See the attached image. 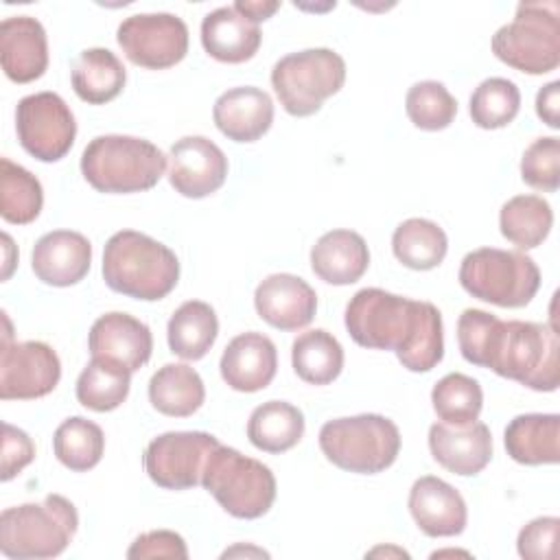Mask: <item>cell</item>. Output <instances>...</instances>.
I'll return each mask as SVG.
<instances>
[{"label": "cell", "instance_id": "cell-34", "mask_svg": "<svg viewBox=\"0 0 560 560\" xmlns=\"http://www.w3.org/2000/svg\"><path fill=\"white\" fill-rule=\"evenodd\" d=\"M131 387V372L109 363L105 359H94L81 370L77 378V400L92 411L105 413L120 407Z\"/></svg>", "mask_w": 560, "mask_h": 560}, {"label": "cell", "instance_id": "cell-44", "mask_svg": "<svg viewBox=\"0 0 560 560\" xmlns=\"http://www.w3.org/2000/svg\"><path fill=\"white\" fill-rule=\"evenodd\" d=\"M536 114L547 127L560 129V81H551L538 90Z\"/></svg>", "mask_w": 560, "mask_h": 560}, {"label": "cell", "instance_id": "cell-40", "mask_svg": "<svg viewBox=\"0 0 560 560\" xmlns=\"http://www.w3.org/2000/svg\"><path fill=\"white\" fill-rule=\"evenodd\" d=\"M521 177L527 186L556 192L560 186V140L556 136L536 138L521 158Z\"/></svg>", "mask_w": 560, "mask_h": 560}, {"label": "cell", "instance_id": "cell-45", "mask_svg": "<svg viewBox=\"0 0 560 560\" xmlns=\"http://www.w3.org/2000/svg\"><path fill=\"white\" fill-rule=\"evenodd\" d=\"M234 9L238 13H243L247 20L260 24V22L269 20L280 9V2H276V0H236Z\"/></svg>", "mask_w": 560, "mask_h": 560}, {"label": "cell", "instance_id": "cell-1", "mask_svg": "<svg viewBox=\"0 0 560 560\" xmlns=\"http://www.w3.org/2000/svg\"><path fill=\"white\" fill-rule=\"evenodd\" d=\"M462 357L534 392L560 385V341L556 328L538 322L510 319L481 308H466L457 319Z\"/></svg>", "mask_w": 560, "mask_h": 560}, {"label": "cell", "instance_id": "cell-33", "mask_svg": "<svg viewBox=\"0 0 560 560\" xmlns=\"http://www.w3.org/2000/svg\"><path fill=\"white\" fill-rule=\"evenodd\" d=\"M553 210L547 199L538 195H516L501 206V234L518 249L538 247L551 232Z\"/></svg>", "mask_w": 560, "mask_h": 560}, {"label": "cell", "instance_id": "cell-42", "mask_svg": "<svg viewBox=\"0 0 560 560\" xmlns=\"http://www.w3.org/2000/svg\"><path fill=\"white\" fill-rule=\"evenodd\" d=\"M129 560H149V558H175L186 560L188 547L177 532L171 529H153L140 534L131 547L127 549Z\"/></svg>", "mask_w": 560, "mask_h": 560}, {"label": "cell", "instance_id": "cell-7", "mask_svg": "<svg viewBox=\"0 0 560 560\" xmlns=\"http://www.w3.org/2000/svg\"><path fill=\"white\" fill-rule=\"evenodd\" d=\"M201 486L234 518H258L276 501V477L271 468L223 444L208 455Z\"/></svg>", "mask_w": 560, "mask_h": 560}, {"label": "cell", "instance_id": "cell-26", "mask_svg": "<svg viewBox=\"0 0 560 560\" xmlns=\"http://www.w3.org/2000/svg\"><path fill=\"white\" fill-rule=\"evenodd\" d=\"M560 416L521 413L510 420L503 433L508 455L525 466L558 464L560 459Z\"/></svg>", "mask_w": 560, "mask_h": 560}, {"label": "cell", "instance_id": "cell-32", "mask_svg": "<svg viewBox=\"0 0 560 560\" xmlns=\"http://www.w3.org/2000/svg\"><path fill=\"white\" fill-rule=\"evenodd\" d=\"M392 249L398 262H402L405 267L416 271H429L444 260L448 252V238L435 221L413 217L402 221L394 230Z\"/></svg>", "mask_w": 560, "mask_h": 560}, {"label": "cell", "instance_id": "cell-27", "mask_svg": "<svg viewBox=\"0 0 560 560\" xmlns=\"http://www.w3.org/2000/svg\"><path fill=\"white\" fill-rule=\"evenodd\" d=\"M74 94L88 105L114 101L127 81L122 61L107 48H85L77 55L70 70Z\"/></svg>", "mask_w": 560, "mask_h": 560}, {"label": "cell", "instance_id": "cell-2", "mask_svg": "<svg viewBox=\"0 0 560 560\" xmlns=\"http://www.w3.org/2000/svg\"><path fill=\"white\" fill-rule=\"evenodd\" d=\"M343 322L354 343L394 350L409 372H429L444 357L442 315L431 302L368 287L350 298Z\"/></svg>", "mask_w": 560, "mask_h": 560}, {"label": "cell", "instance_id": "cell-16", "mask_svg": "<svg viewBox=\"0 0 560 560\" xmlns=\"http://www.w3.org/2000/svg\"><path fill=\"white\" fill-rule=\"evenodd\" d=\"M88 348L94 359H105L133 374L151 359L153 335L138 317L114 311L92 324Z\"/></svg>", "mask_w": 560, "mask_h": 560}, {"label": "cell", "instance_id": "cell-4", "mask_svg": "<svg viewBox=\"0 0 560 560\" xmlns=\"http://www.w3.org/2000/svg\"><path fill=\"white\" fill-rule=\"evenodd\" d=\"M164 171L166 155L136 136H96L81 153V173L98 192H142L153 188Z\"/></svg>", "mask_w": 560, "mask_h": 560}, {"label": "cell", "instance_id": "cell-39", "mask_svg": "<svg viewBox=\"0 0 560 560\" xmlns=\"http://www.w3.org/2000/svg\"><path fill=\"white\" fill-rule=\"evenodd\" d=\"M409 120L424 131L446 129L457 114V101L440 81H418L405 96Z\"/></svg>", "mask_w": 560, "mask_h": 560}, {"label": "cell", "instance_id": "cell-29", "mask_svg": "<svg viewBox=\"0 0 560 560\" xmlns=\"http://www.w3.org/2000/svg\"><path fill=\"white\" fill-rule=\"evenodd\" d=\"M219 319L214 308L201 300L184 302L168 319L166 339L173 354L186 361H199L214 346Z\"/></svg>", "mask_w": 560, "mask_h": 560}, {"label": "cell", "instance_id": "cell-5", "mask_svg": "<svg viewBox=\"0 0 560 560\" xmlns=\"http://www.w3.org/2000/svg\"><path fill=\"white\" fill-rule=\"evenodd\" d=\"M79 527L72 501L48 494L42 503H22L0 514V551L11 560L59 556Z\"/></svg>", "mask_w": 560, "mask_h": 560}, {"label": "cell", "instance_id": "cell-31", "mask_svg": "<svg viewBox=\"0 0 560 560\" xmlns=\"http://www.w3.org/2000/svg\"><path fill=\"white\" fill-rule=\"evenodd\" d=\"M291 363L304 383L328 385L343 370V348L328 330L313 328L295 337Z\"/></svg>", "mask_w": 560, "mask_h": 560}, {"label": "cell", "instance_id": "cell-36", "mask_svg": "<svg viewBox=\"0 0 560 560\" xmlns=\"http://www.w3.org/2000/svg\"><path fill=\"white\" fill-rule=\"evenodd\" d=\"M52 451L66 468L74 472H85L94 468L103 457V429L83 416L66 418L52 435Z\"/></svg>", "mask_w": 560, "mask_h": 560}, {"label": "cell", "instance_id": "cell-43", "mask_svg": "<svg viewBox=\"0 0 560 560\" xmlns=\"http://www.w3.org/2000/svg\"><path fill=\"white\" fill-rule=\"evenodd\" d=\"M35 459V444L26 431L2 422V472L0 479H13L24 466Z\"/></svg>", "mask_w": 560, "mask_h": 560}, {"label": "cell", "instance_id": "cell-30", "mask_svg": "<svg viewBox=\"0 0 560 560\" xmlns=\"http://www.w3.org/2000/svg\"><path fill=\"white\" fill-rule=\"evenodd\" d=\"M304 435V413L287 400L258 405L247 420L249 442L265 453H284Z\"/></svg>", "mask_w": 560, "mask_h": 560}, {"label": "cell", "instance_id": "cell-12", "mask_svg": "<svg viewBox=\"0 0 560 560\" xmlns=\"http://www.w3.org/2000/svg\"><path fill=\"white\" fill-rule=\"evenodd\" d=\"M4 335L0 348V398L33 400L50 394L61 378V361L44 341H11V324L2 313Z\"/></svg>", "mask_w": 560, "mask_h": 560}, {"label": "cell", "instance_id": "cell-6", "mask_svg": "<svg viewBox=\"0 0 560 560\" xmlns=\"http://www.w3.org/2000/svg\"><path fill=\"white\" fill-rule=\"evenodd\" d=\"M319 448L341 470L376 475L396 462L400 431L381 413L335 418L319 429Z\"/></svg>", "mask_w": 560, "mask_h": 560}, {"label": "cell", "instance_id": "cell-37", "mask_svg": "<svg viewBox=\"0 0 560 560\" xmlns=\"http://www.w3.org/2000/svg\"><path fill=\"white\" fill-rule=\"evenodd\" d=\"M431 402L442 422L464 427L479 418L483 407V392L472 376L451 372L433 385Z\"/></svg>", "mask_w": 560, "mask_h": 560}, {"label": "cell", "instance_id": "cell-15", "mask_svg": "<svg viewBox=\"0 0 560 560\" xmlns=\"http://www.w3.org/2000/svg\"><path fill=\"white\" fill-rule=\"evenodd\" d=\"M228 177L225 153L203 136H184L168 151V182L182 197L203 199Z\"/></svg>", "mask_w": 560, "mask_h": 560}, {"label": "cell", "instance_id": "cell-28", "mask_svg": "<svg viewBox=\"0 0 560 560\" xmlns=\"http://www.w3.org/2000/svg\"><path fill=\"white\" fill-rule=\"evenodd\" d=\"M149 400L164 416L186 418L203 405L206 387L195 368L166 363L149 381Z\"/></svg>", "mask_w": 560, "mask_h": 560}, {"label": "cell", "instance_id": "cell-8", "mask_svg": "<svg viewBox=\"0 0 560 560\" xmlns=\"http://www.w3.org/2000/svg\"><path fill=\"white\" fill-rule=\"evenodd\" d=\"M457 278L466 293L503 308L529 304L540 289V269L527 254L497 247L468 252Z\"/></svg>", "mask_w": 560, "mask_h": 560}, {"label": "cell", "instance_id": "cell-21", "mask_svg": "<svg viewBox=\"0 0 560 560\" xmlns=\"http://www.w3.org/2000/svg\"><path fill=\"white\" fill-rule=\"evenodd\" d=\"M0 61L15 83H31L48 68V39L39 20L11 15L0 24Z\"/></svg>", "mask_w": 560, "mask_h": 560}, {"label": "cell", "instance_id": "cell-3", "mask_svg": "<svg viewBox=\"0 0 560 560\" xmlns=\"http://www.w3.org/2000/svg\"><path fill=\"white\" fill-rule=\"evenodd\" d=\"M103 280L116 293L155 302L175 289L179 260L164 243L136 230H120L105 243Z\"/></svg>", "mask_w": 560, "mask_h": 560}, {"label": "cell", "instance_id": "cell-17", "mask_svg": "<svg viewBox=\"0 0 560 560\" xmlns=\"http://www.w3.org/2000/svg\"><path fill=\"white\" fill-rule=\"evenodd\" d=\"M254 306L262 322L278 330L308 326L317 311L315 289L300 276L271 273L254 291Z\"/></svg>", "mask_w": 560, "mask_h": 560}, {"label": "cell", "instance_id": "cell-41", "mask_svg": "<svg viewBox=\"0 0 560 560\" xmlns=\"http://www.w3.org/2000/svg\"><path fill=\"white\" fill-rule=\"evenodd\" d=\"M558 516H538L523 525L516 538L518 556L525 560H553L558 556Z\"/></svg>", "mask_w": 560, "mask_h": 560}, {"label": "cell", "instance_id": "cell-25", "mask_svg": "<svg viewBox=\"0 0 560 560\" xmlns=\"http://www.w3.org/2000/svg\"><path fill=\"white\" fill-rule=\"evenodd\" d=\"M368 243L352 230H330L322 234L311 249L313 273L335 287L357 282L368 271Z\"/></svg>", "mask_w": 560, "mask_h": 560}, {"label": "cell", "instance_id": "cell-20", "mask_svg": "<svg viewBox=\"0 0 560 560\" xmlns=\"http://www.w3.org/2000/svg\"><path fill=\"white\" fill-rule=\"evenodd\" d=\"M221 378L236 392L265 389L278 370V352L273 341L256 330L236 335L223 350L219 361Z\"/></svg>", "mask_w": 560, "mask_h": 560}, {"label": "cell", "instance_id": "cell-13", "mask_svg": "<svg viewBox=\"0 0 560 560\" xmlns=\"http://www.w3.org/2000/svg\"><path fill=\"white\" fill-rule=\"evenodd\" d=\"M125 57L149 70H164L179 63L188 52V26L173 13H136L116 31Z\"/></svg>", "mask_w": 560, "mask_h": 560}, {"label": "cell", "instance_id": "cell-18", "mask_svg": "<svg viewBox=\"0 0 560 560\" xmlns=\"http://www.w3.org/2000/svg\"><path fill=\"white\" fill-rule=\"evenodd\" d=\"M407 503L420 532L431 538L457 536L466 529V501L451 483L440 477L424 475L416 479Z\"/></svg>", "mask_w": 560, "mask_h": 560}, {"label": "cell", "instance_id": "cell-11", "mask_svg": "<svg viewBox=\"0 0 560 560\" xmlns=\"http://www.w3.org/2000/svg\"><path fill=\"white\" fill-rule=\"evenodd\" d=\"M15 131L22 149L35 160L57 162L72 149L77 122L59 94L37 92L20 98Z\"/></svg>", "mask_w": 560, "mask_h": 560}, {"label": "cell", "instance_id": "cell-24", "mask_svg": "<svg viewBox=\"0 0 560 560\" xmlns=\"http://www.w3.org/2000/svg\"><path fill=\"white\" fill-rule=\"evenodd\" d=\"M262 42L260 26L230 7L210 11L201 22V44L206 52L223 63L249 61Z\"/></svg>", "mask_w": 560, "mask_h": 560}, {"label": "cell", "instance_id": "cell-19", "mask_svg": "<svg viewBox=\"0 0 560 560\" xmlns=\"http://www.w3.org/2000/svg\"><path fill=\"white\" fill-rule=\"evenodd\" d=\"M429 451L448 472L472 477L492 459V433L477 420L464 427L435 422L429 429Z\"/></svg>", "mask_w": 560, "mask_h": 560}, {"label": "cell", "instance_id": "cell-9", "mask_svg": "<svg viewBox=\"0 0 560 560\" xmlns=\"http://www.w3.org/2000/svg\"><path fill=\"white\" fill-rule=\"evenodd\" d=\"M492 52L525 74H547L560 63V9L556 2H521L510 24L492 35Z\"/></svg>", "mask_w": 560, "mask_h": 560}, {"label": "cell", "instance_id": "cell-14", "mask_svg": "<svg viewBox=\"0 0 560 560\" xmlns=\"http://www.w3.org/2000/svg\"><path fill=\"white\" fill-rule=\"evenodd\" d=\"M217 446L219 440L206 431H168L149 442L144 470L164 490H188L201 483L206 459Z\"/></svg>", "mask_w": 560, "mask_h": 560}, {"label": "cell", "instance_id": "cell-22", "mask_svg": "<svg viewBox=\"0 0 560 560\" xmlns=\"http://www.w3.org/2000/svg\"><path fill=\"white\" fill-rule=\"evenodd\" d=\"M92 262L90 241L72 230H52L44 234L31 256L35 276L50 287H70L81 282Z\"/></svg>", "mask_w": 560, "mask_h": 560}, {"label": "cell", "instance_id": "cell-35", "mask_svg": "<svg viewBox=\"0 0 560 560\" xmlns=\"http://www.w3.org/2000/svg\"><path fill=\"white\" fill-rule=\"evenodd\" d=\"M44 206V190L39 179L24 166L0 160V214L7 223L26 225L35 221Z\"/></svg>", "mask_w": 560, "mask_h": 560}, {"label": "cell", "instance_id": "cell-10", "mask_svg": "<svg viewBox=\"0 0 560 560\" xmlns=\"http://www.w3.org/2000/svg\"><path fill=\"white\" fill-rule=\"evenodd\" d=\"M346 83V61L330 48L289 52L271 68V88L287 114L304 118Z\"/></svg>", "mask_w": 560, "mask_h": 560}, {"label": "cell", "instance_id": "cell-38", "mask_svg": "<svg viewBox=\"0 0 560 560\" xmlns=\"http://www.w3.org/2000/svg\"><path fill=\"white\" fill-rule=\"evenodd\" d=\"M521 109V92L514 81L490 77L470 94V118L479 129L508 127Z\"/></svg>", "mask_w": 560, "mask_h": 560}, {"label": "cell", "instance_id": "cell-23", "mask_svg": "<svg viewBox=\"0 0 560 560\" xmlns=\"http://www.w3.org/2000/svg\"><path fill=\"white\" fill-rule=\"evenodd\" d=\"M217 129L234 142H256L273 122L271 96L254 85H241L223 92L212 107Z\"/></svg>", "mask_w": 560, "mask_h": 560}]
</instances>
